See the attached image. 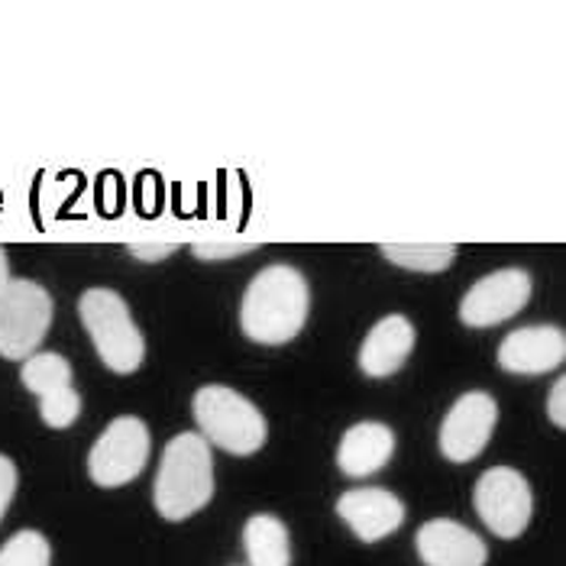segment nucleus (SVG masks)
<instances>
[{
    "instance_id": "obj_1",
    "label": "nucleus",
    "mask_w": 566,
    "mask_h": 566,
    "mask_svg": "<svg viewBox=\"0 0 566 566\" xmlns=\"http://www.w3.org/2000/svg\"><path fill=\"white\" fill-rule=\"evenodd\" d=\"M307 311H311V289L305 275L295 265L275 262L265 265L250 282L240 305V327L253 344L279 347L302 334Z\"/></svg>"
},
{
    "instance_id": "obj_2",
    "label": "nucleus",
    "mask_w": 566,
    "mask_h": 566,
    "mask_svg": "<svg viewBox=\"0 0 566 566\" xmlns=\"http://www.w3.org/2000/svg\"><path fill=\"white\" fill-rule=\"evenodd\" d=\"M214 495V457L211 443L201 434H175L166 443L156 485H153V502L166 522H185L198 515Z\"/></svg>"
},
{
    "instance_id": "obj_3",
    "label": "nucleus",
    "mask_w": 566,
    "mask_h": 566,
    "mask_svg": "<svg viewBox=\"0 0 566 566\" xmlns=\"http://www.w3.org/2000/svg\"><path fill=\"white\" fill-rule=\"evenodd\" d=\"M191 411L201 437L233 457H253L269 437L260 408L230 386H201L195 392Z\"/></svg>"
},
{
    "instance_id": "obj_4",
    "label": "nucleus",
    "mask_w": 566,
    "mask_h": 566,
    "mask_svg": "<svg viewBox=\"0 0 566 566\" xmlns=\"http://www.w3.org/2000/svg\"><path fill=\"white\" fill-rule=\"evenodd\" d=\"M78 314H82V324H85L101 363L111 373L130 376L143 366L146 340H143L139 327L133 324L127 302L114 289H87L78 302Z\"/></svg>"
},
{
    "instance_id": "obj_5",
    "label": "nucleus",
    "mask_w": 566,
    "mask_h": 566,
    "mask_svg": "<svg viewBox=\"0 0 566 566\" xmlns=\"http://www.w3.org/2000/svg\"><path fill=\"white\" fill-rule=\"evenodd\" d=\"M52 324V295L40 282L10 279L0 295V356L30 359L49 334Z\"/></svg>"
},
{
    "instance_id": "obj_6",
    "label": "nucleus",
    "mask_w": 566,
    "mask_h": 566,
    "mask_svg": "<svg viewBox=\"0 0 566 566\" xmlns=\"http://www.w3.org/2000/svg\"><path fill=\"white\" fill-rule=\"evenodd\" d=\"M149 460V428L133 418H114L87 453V476L101 489H120L133 482Z\"/></svg>"
},
{
    "instance_id": "obj_7",
    "label": "nucleus",
    "mask_w": 566,
    "mask_h": 566,
    "mask_svg": "<svg viewBox=\"0 0 566 566\" xmlns=\"http://www.w3.org/2000/svg\"><path fill=\"white\" fill-rule=\"evenodd\" d=\"M473 505L482 524L502 537V541H515L522 537L534 515V495L531 485L518 470L512 467H492L485 470L476 482L473 492Z\"/></svg>"
},
{
    "instance_id": "obj_8",
    "label": "nucleus",
    "mask_w": 566,
    "mask_h": 566,
    "mask_svg": "<svg viewBox=\"0 0 566 566\" xmlns=\"http://www.w3.org/2000/svg\"><path fill=\"white\" fill-rule=\"evenodd\" d=\"M20 382L40 398L45 428L65 431L82 415V395L72 382V366L62 353H33L20 366Z\"/></svg>"
},
{
    "instance_id": "obj_9",
    "label": "nucleus",
    "mask_w": 566,
    "mask_h": 566,
    "mask_svg": "<svg viewBox=\"0 0 566 566\" xmlns=\"http://www.w3.org/2000/svg\"><path fill=\"white\" fill-rule=\"evenodd\" d=\"M499 421V405L489 392H467L453 401L440 424V453L450 463H470L489 447Z\"/></svg>"
},
{
    "instance_id": "obj_10",
    "label": "nucleus",
    "mask_w": 566,
    "mask_h": 566,
    "mask_svg": "<svg viewBox=\"0 0 566 566\" xmlns=\"http://www.w3.org/2000/svg\"><path fill=\"white\" fill-rule=\"evenodd\" d=\"M531 302V275L524 269H499L480 279L460 302V321L473 331L505 324Z\"/></svg>"
},
{
    "instance_id": "obj_11",
    "label": "nucleus",
    "mask_w": 566,
    "mask_h": 566,
    "mask_svg": "<svg viewBox=\"0 0 566 566\" xmlns=\"http://www.w3.org/2000/svg\"><path fill=\"white\" fill-rule=\"evenodd\" d=\"M337 515L349 524V531L363 544H376L405 524V502L392 489L366 485V489H349L337 499Z\"/></svg>"
},
{
    "instance_id": "obj_12",
    "label": "nucleus",
    "mask_w": 566,
    "mask_h": 566,
    "mask_svg": "<svg viewBox=\"0 0 566 566\" xmlns=\"http://www.w3.org/2000/svg\"><path fill=\"white\" fill-rule=\"evenodd\" d=\"M564 359V331L551 324L518 327L499 344V366L512 376H544L551 369H560Z\"/></svg>"
},
{
    "instance_id": "obj_13",
    "label": "nucleus",
    "mask_w": 566,
    "mask_h": 566,
    "mask_svg": "<svg viewBox=\"0 0 566 566\" xmlns=\"http://www.w3.org/2000/svg\"><path fill=\"white\" fill-rule=\"evenodd\" d=\"M415 544L424 566H485L489 560V547L480 534L453 518H431L421 524Z\"/></svg>"
},
{
    "instance_id": "obj_14",
    "label": "nucleus",
    "mask_w": 566,
    "mask_h": 566,
    "mask_svg": "<svg viewBox=\"0 0 566 566\" xmlns=\"http://www.w3.org/2000/svg\"><path fill=\"white\" fill-rule=\"evenodd\" d=\"M415 324L405 314H389L382 317L363 340L359 347V369L369 379H389L392 373H398L405 366V359L415 349Z\"/></svg>"
},
{
    "instance_id": "obj_15",
    "label": "nucleus",
    "mask_w": 566,
    "mask_h": 566,
    "mask_svg": "<svg viewBox=\"0 0 566 566\" xmlns=\"http://www.w3.org/2000/svg\"><path fill=\"white\" fill-rule=\"evenodd\" d=\"M395 453V434L382 421H359L347 434L340 437L337 447V467L349 480H366L379 473Z\"/></svg>"
},
{
    "instance_id": "obj_16",
    "label": "nucleus",
    "mask_w": 566,
    "mask_h": 566,
    "mask_svg": "<svg viewBox=\"0 0 566 566\" xmlns=\"http://www.w3.org/2000/svg\"><path fill=\"white\" fill-rule=\"evenodd\" d=\"M243 551L250 566H292L289 524L275 515H253L243 524Z\"/></svg>"
},
{
    "instance_id": "obj_17",
    "label": "nucleus",
    "mask_w": 566,
    "mask_h": 566,
    "mask_svg": "<svg viewBox=\"0 0 566 566\" xmlns=\"http://www.w3.org/2000/svg\"><path fill=\"white\" fill-rule=\"evenodd\" d=\"M379 253L411 272H443L457 260L453 243H382Z\"/></svg>"
},
{
    "instance_id": "obj_18",
    "label": "nucleus",
    "mask_w": 566,
    "mask_h": 566,
    "mask_svg": "<svg viewBox=\"0 0 566 566\" xmlns=\"http://www.w3.org/2000/svg\"><path fill=\"white\" fill-rule=\"evenodd\" d=\"M0 566H52V544L40 531H17L0 547Z\"/></svg>"
},
{
    "instance_id": "obj_19",
    "label": "nucleus",
    "mask_w": 566,
    "mask_h": 566,
    "mask_svg": "<svg viewBox=\"0 0 566 566\" xmlns=\"http://www.w3.org/2000/svg\"><path fill=\"white\" fill-rule=\"evenodd\" d=\"M256 250V243H233V240H198L195 247H191V253L198 256V260L211 262V260H237V256H243V253H253Z\"/></svg>"
},
{
    "instance_id": "obj_20",
    "label": "nucleus",
    "mask_w": 566,
    "mask_h": 566,
    "mask_svg": "<svg viewBox=\"0 0 566 566\" xmlns=\"http://www.w3.org/2000/svg\"><path fill=\"white\" fill-rule=\"evenodd\" d=\"M13 492H17V467H13L10 457L0 453V522H3V515H7V509L13 502Z\"/></svg>"
},
{
    "instance_id": "obj_21",
    "label": "nucleus",
    "mask_w": 566,
    "mask_h": 566,
    "mask_svg": "<svg viewBox=\"0 0 566 566\" xmlns=\"http://www.w3.org/2000/svg\"><path fill=\"white\" fill-rule=\"evenodd\" d=\"M547 415H551V421H554L557 428H566V379L564 376L554 382V389H551V395H547Z\"/></svg>"
},
{
    "instance_id": "obj_22",
    "label": "nucleus",
    "mask_w": 566,
    "mask_h": 566,
    "mask_svg": "<svg viewBox=\"0 0 566 566\" xmlns=\"http://www.w3.org/2000/svg\"><path fill=\"white\" fill-rule=\"evenodd\" d=\"M175 250H178L175 243H130V247H127V253L143 262L166 260V256H172Z\"/></svg>"
},
{
    "instance_id": "obj_23",
    "label": "nucleus",
    "mask_w": 566,
    "mask_h": 566,
    "mask_svg": "<svg viewBox=\"0 0 566 566\" xmlns=\"http://www.w3.org/2000/svg\"><path fill=\"white\" fill-rule=\"evenodd\" d=\"M7 285H10V262H7V253L0 247V295L7 292Z\"/></svg>"
}]
</instances>
